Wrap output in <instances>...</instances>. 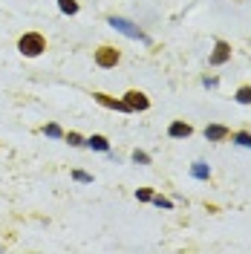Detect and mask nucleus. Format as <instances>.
I'll use <instances>...</instances> for the list:
<instances>
[{"mask_svg":"<svg viewBox=\"0 0 251 254\" xmlns=\"http://www.w3.org/2000/svg\"><path fill=\"white\" fill-rule=\"evenodd\" d=\"M64 139L69 142V148H81L84 142H87V139H84L81 133H75V130H69V133H64Z\"/></svg>","mask_w":251,"mask_h":254,"instance_id":"14","label":"nucleus"},{"mask_svg":"<svg viewBox=\"0 0 251 254\" xmlns=\"http://www.w3.org/2000/svg\"><path fill=\"white\" fill-rule=\"evenodd\" d=\"M58 9L64 12V15H78V0H58Z\"/></svg>","mask_w":251,"mask_h":254,"instance_id":"13","label":"nucleus"},{"mask_svg":"<svg viewBox=\"0 0 251 254\" xmlns=\"http://www.w3.org/2000/svg\"><path fill=\"white\" fill-rule=\"evenodd\" d=\"M156 208H165V211H170L173 208V200H167V197H162V194H153V200H151Z\"/></svg>","mask_w":251,"mask_h":254,"instance_id":"15","label":"nucleus"},{"mask_svg":"<svg viewBox=\"0 0 251 254\" xmlns=\"http://www.w3.org/2000/svg\"><path fill=\"white\" fill-rule=\"evenodd\" d=\"M124 102H127V107H130L133 113H145V110L151 107V99H148L142 90H127V93H124Z\"/></svg>","mask_w":251,"mask_h":254,"instance_id":"5","label":"nucleus"},{"mask_svg":"<svg viewBox=\"0 0 251 254\" xmlns=\"http://www.w3.org/2000/svg\"><path fill=\"white\" fill-rule=\"evenodd\" d=\"M93 102L101 104V107H107V110H121V113H133L124 99H113V96H107V93H93Z\"/></svg>","mask_w":251,"mask_h":254,"instance_id":"6","label":"nucleus"},{"mask_svg":"<svg viewBox=\"0 0 251 254\" xmlns=\"http://www.w3.org/2000/svg\"><path fill=\"white\" fill-rule=\"evenodd\" d=\"M228 61H231V44H228V41H217L211 58H208V64H211V67H222V64H228Z\"/></svg>","mask_w":251,"mask_h":254,"instance_id":"4","label":"nucleus"},{"mask_svg":"<svg viewBox=\"0 0 251 254\" xmlns=\"http://www.w3.org/2000/svg\"><path fill=\"white\" fill-rule=\"evenodd\" d=\"M202 84L208 87V90H214V87L219 84V78H214V75H205V78H202Z\"/></svg>","mask_w":251,"mask_h":254,"instance_id":"20","label":"nucleus"},{"mask_svg":"<svg viewBox=\"0 0 251 254\" xmlns=\"http://www.w3.org/2000/svg\"><path fill=\"white\" fill-rule=\"evenodd\" d=\"M84 145H87L90 151H99V153H107V151H110V142H107V136H99V133L90 136Z\"/></svg>","mask_w":251,"mask_h":254,"instance_id":"9","label":"nucleus"},{"mask_svg":"<svg viewBox=\"0 0 251 254\" xmlns=\"http://www.w3.org/2000/svg\"><path fill=\"white\" fill-rule=\"evenodd\" d=\"M118 61H121V52L116 47H99L96 50V67L99 69H113L118 67Z\"/></svg>","mask_w":251,"mask_h":254,"instance_id":"3","label":"nucleus"},{"mask_svg":"<svg viewBox=\"0 0 251 254\" xmlns=\"http://www.w3.org/2000/svg\"><path fill=\"white\" fill-rule=\"evenodd\" d=\"M231 142L240 145V148H249L251 151V133L249 130H237V133H231Z\"/></svg>","mask_w":251,"mask_h":254,"instance_id":"11","label":"nucleus"},{"mask_svg":"<svg viewBox=\"0 0 251 254\" xmlns=\"http://www.w3.org/2000/svg\"><path fill=\"white\" fill-rule=\"evenodd\" d=\"M44 133L50 136V139H64V130H61L58 124H47V127H44Z\"/></svg>","mask_w":251,"mask_h":254,"instance_id":"17","label":"nucleus"},{"mask_svg":"<svg viewBox=\"0 0 251 254\" xmlns=\"http://www.w3.org/2000/svg\"><path fill=\"white\" fill-rule=\"evenodd\" d=\"M133 162L136 165H151V156L145 151H133Z\"/></svg>","mask_w":251,"mask_h":254,"instance_id":"19","label":"nucleus"},{"mask_svg":"<svg viewBox=\"0 0 251 254\" xmlns=\"http://www.w3.org/2000/svg\"><path fill=\"white\" fill-rule=\"evenodd\" d=\"M202 133H205L208 142H228V139H231V130H228L225 124H208Z\"/></svg>","mask_w":251,"mask_h":254,"instance_id":"7","label":"nucleus"},{"mask_svg":"<svg viewBox=\"0 0 251 254\" xmlns=\"http://www.w3.org/2000/svg\"><path fill=\"white\" fill-rule=\"evenodd\" d=\"M191 133H194V127L188 121H170V127H167V136L170 139H188Z\"/></svg>","mask_w":251,"mask_h":254,"instance_id":"8","label":"nucleus"},{"mask_svg":"<svg viewBox=\"0 0 251 254\" xmlns=\"http://www.w3.org/2000/svg\"><path fill=\"white\" fill-rule=\"evenodd\" d=\"M136 200H139V203H151L153 191H151V188H139V191H136Z\"/></svg>","mask_w":251,"mask_h":254,"instance_id":"18","label":"nucleus"},{"mask_svg":"<svg viewBox=\"0 0 251 254\" xmlns=\"http://www.w3.org/2000/svg\"><path fill=\"white\" fill-rule=\"evenodd\" d=\"M234 99H237V104H246V107H251V87L243 84V87L234 93Z\"/></svg>","mask_w":251,"mask_h":254,"instance_id":"12","label":"nucleus"},{"mask_svg":"<svg viewBox=\"0 0 251 254\" xmlns=\"http://www.w3.org/2000/svg\"><path fill=\"white\" fill-rule=\"evenodd\" d=\"M107 23H110V26H113L116 32L127 35V38H133V41H145V44H151V38H148V35L142 32V29H139L136 23H130L127 17H116V15H113L110 20H107Z\"/></svg>","mask_w":251,"mask_h":254,"instance_id":"2","label":"nucleus"},{"mask_svg":"<svg viewBox=\"0 0 251 254\" xmlns=\"http://www.w3.org/2000/svg\"><path fill=\"white\" fill-rule=\"evenodd\" d=\"M72 179H75V182H84V185H90V182H93V173H87V170H72Z\"/></svg>","mask_w":251,"mask_h":254,"instance_id":"16","label":"nucleus"},{"mask_svg":"<svg viewBox=\"0 0 251 254\" xmlns=\"http://www.w3.org/2000/svg\"><path fill=\"white\" fill-rule=\"evenodd\" d=\"M191 176L200 179V182H208V179H211V168H208L205 162H194V165H191Z\"/></svg>","mask_w":251,"mask_h":254,"instance_id":"10","label":"nucleus"},{"mask_svg":"<svg viewBox=\"0 0 251 254\" xmlns=\"http://www.w3.org/2000/svg\"><path fill=\"white\" fill-rule=\"evenodd\" d=\"M17 52H20L23 58H38V55L47 52V38L41 32H23L20 41H17Z\"/></svg>","mask_w":251,"mask_h":254,"instance_id":"1","label":"nucleus"}]
</instances>
